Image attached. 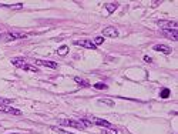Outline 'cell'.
<instances>
[{"instance_id": "cell-10", "label": "cell", "mask_w": 178, "mask_h": 134, "mask_svg": "<svg viewBox=\"0 0 178 134\" xmlns=\"http://www.w3.org/2000/svg\"><path fill=\"white\" fill-rule=\"evenodd\" d=\"M12 64H14V66L19 67V69H24L26 64H27V61H26L23 57H19V58H12Z\"/></svg>"}, {"instance_id": "cell-12", "label": "cell", "mask_w": 178, "mask_h": 134, "mask_svg": "<svg viewBox=\"0 0 178 134\" xmlns=\"http://www.w3.org/2000/svg\"><path fill=\"white\" fill-rule=\"evenodd\" d=\"M117 7H118V3H107L106 4V10L108 14H111L117 10Z\"/></svg>"}, {"instance_id": "cell-4", "label": "cell", "mask_w": 178, "mask_h": 134, "mask_svg": "<svg viewBox=\"0 0 178 134\" xmlns=\"http://www.w3.org/2000/svg\"><path fill=\"white\" fill-rule=\"evenodd\" d=\"M161 33H162V36H165V37H168V39H171V40H174V41L178 40V30L162 29L161 30Z\"/></svg>"}, {"instance_id": "cell-3", "label": "cell", "mask_w": 178, "mask_h": 134, "mask_svg": "<svg viewBox=\"0 0 178 134\" xmlns=\"http://www.w3.org/2000/svg\"><path fill=\"white\" fill-rule=\"evenodd\" d=\"M91 124H95V126H101V127H111V124L107 121V120H103V118H97V117H90V118H87Z\"/></svg>"}, {"instance_id": "cell-5", "label": "cell", "mask_w": 178, "mask_h": 134, "mask_svg": "<svg viewBox=\"0 0 178 134\" xmlns=\"http://www.w3.org/2000/svg\"><path fill=\"white\" fill-rule=\"evenodd\" d=\"M0 111L7 113V114H13V116H22V111L17 109H13L10 106H0Z\"/></svg>"}, {"instance_id": "cell-7", "label": "cell", "mask_w": 178, "mask_h": 134, "mask_svg": "<svg viewBox=\"0 0 178 134\" xmlns=\"http://www.w3.org/2000/svg\"><path fill=\"white\" fill-rule=\"evenodd\" d=\"M74 44H77V46H81L84 47V49H95V44L93 43V41H90V40H77V41H74Z\"/></svg>"}, {"instance_id": "cell-8", "label": "cell", "mask_w": 178, "mask_h": 134, "mask_svg": "<svg viewBox=\"0 0 178 134\" xmlns=\"http://www.w3.org/2000/svg\"><path fill=\"white\" fill-rule=\"evenodd\" d=\"M158 24L162 26V29H170V30H177L178 29L177 22H162V20H160Z\"/></svg>"}, {"instance_id": "cell-9", "label": "cell", "mask_w": 178, "mask_h": 134, "mask_svg": "<svg viewBox=\"0 0 178 134\" xmlns=\"http://www.w3.org/2000/svg\"><path fill=\"white\" fill-rule=\"evenodd\" d=\"M36 63L39 66H44L48 69H57V63L56 61H48V60H36Z\"/></svg>"}, {"instance_id": "cell-15", "label": "cell", "mask_w": 178, "mask_h": 134, "mask_svg": "<svg viewBox=\"0 0 178 134\" xmlns=\"http://www.w3.org/2000/svg\"><path fill=\"white\" fill-rule=\"evenodd\" d=\"M170 93H171V91H170L168 88H162V90H161V93H160V96L162 97V99H167V97H170Z\"/></svg>"}, {"instance_id": "cell-1", "label": "cell", "mask_w": 178, "mask_h": 134, "mask_svg": "<svg viewBox=\"0 0 178 134\" xmlns=\"http://www.w3.org/2000/svg\"><path fill=\"white\" fill-rule=\"evenodd\" d=\"M27 33H0V41H12L27 37Z\"/></svg>"}, {"instance_id": "cell-17", "label": "cell", "mask_w": 178, "mask_h": 134, "mask_svg": "<svg viewBox=\"0 0 178 134\" xmlns=\"http://www.w3.org/2000/svg\"><path fill=\"white\" fill-rule=\"evenodd\" d=\"M10 103H12L10 99H3V97H0V106H9Z\"/></svg>"}, {"instance_id": "cell-19", "label": "cell", "mask_w": 178, "mask_h": 134, "mask_svg": "<svg viewBox=\"0 0 178 134\" xmlns=\"http://www.w3.org/2000/svg\"><path fill=\"white\" fill-rule=\"evenodd\" d=\"M51 130H53V131H56V133H60V134H71V133H67V131H64V130H61V128H59V127H51Z\"/></svg>"}, {"instance_id": "cell-2", "label": "cell", "mask_w": 178, "mask_h": 134, "mask_svg": "<svg viewBox=\"0 0 178 134\" xmlns=\"http://www.w3.org/2000/svg\"><path fill=\"white\" fill-rule=\"evenodd\" d=\"M60 124L64 126V127H73V128H78V130H84V126L77 120H70V118H64V120H60Z\"/></svg>"}, {"instance_id": "cell-14", "label": "cell", "mask_w": 178, "mask_h": 134, "mask_svg": "<svg viewBox=\"0 0 178 134\" xmlns=\"http://www.w3.org/2000/svg\"><path fill=\"white\" fill-rule=\"evenodd\" d=\"M67 53H69V46H61L57 49V54L59 56H66Z\"/></svg>"}, {"instance_id": "cell-21", "label": "cell", "mask_w": 178, "mask_h": 134, "mask_svg": "<svg viewBox=\"0 0 178 134\" xmlns=\"http://www.w3.org/2000/svg\"><path fill=\"white\" fill-rule=\"evenodd\" d=\"M104 41V37H95V40H94V44L97 46V44H101Z\"/></svg>"}, {"instance_id": "cell-23", "label": "cell", "mask_w": 178, "mask_h": 134, "mask_svg": "<svg viewBox=\"0 0 178 134\" xmlns=\"http://www.w3.org/2000/svg\"><path fill=\"white\" fill-rule=\"evenodd\" d=\"M144 60H145V61H151V57H148V56H144Z\"/></svg>"}, {"instance_id": "cell-18", "label": "cell", "mask_w": 178, "mask_h": 134, "mask_svg": "<svg viewBox=\"0 0 178 134\" xmlns=\"http://www.w3.org/2000/svg\"><path fill=\"white\" fill-rule=\"evenodd\" d=\"M23 70H29V71H39V69L37 67H33V66H30V64H26V67H24Z\"/></svg>"}, {"instance_id": "cell-13", "label": "cell", "mask_w": 178, "mask_h": 134, "mask_svg": "<svg viewBox=\"0 0 178 134\" xmlns=\"http://www.w3.org/2000/svg\"><path fill=\"white\" fill-rule=\"evenodd\" d=\"M74 82L77 83L80 87H90V83L87 80H83V79H80V77H74Z\"/></svg>"}, {"instance_id": "cell-16", "label": "cell", "mask_w": 178, "mask_h": 134, "mask_svg": "<svg viewBox=\"0 0 178 134\" xmlns=\"http://www.w3.org/2000/svg\"><path fill=\"white\" fill-rule=\"evenodd\" d=\"M100 103H103V104H107V106H111V107L114 106V101L111 99H101Z\"/></svg>"}, {"instance_id": "cell-11", "label": "cell", "mask_w": 178, "mask_h": 134, "mask_svg": "<svg viewBox=\"0 0 178 134\" xmlns=\"http://www.w3.org/2000/svg\"><path fill=\"white\" fill-rule=\"evenodd\" d=\"M154 50L155 52L164 53V54H170V53H171V47L164 46V44H157V46H154Z\"/></svg>"}, {"instance_id": "cell-6", "label": "cell", "mask_w": 178, "mask_h": 134, "mask_svg": "<svg viewBox=\"0 0 178 134\" xmlns=\"http://www.w3.org/2000/svg\"><path fill=\"white\" fill-rule=\"evenodd\" d=\"M103 36L104 37H118V30L115 29V27H106V29L103 30Z\"/></svg>"}, {"instance_id": "cell-22", "label": "cell", "mask_w": 178, "mask_h": 134, "mask_svg": "<svg viewBox=\"0 0 178 134\" xmlns=\"http://www.w3.org/2000/svg\"><path fill=\"white\" fill-rule=\"evenodd\" d=\"M94 87L98 90V88H107V84H103V83H97V84H94Z\"/></svg>"}, {"instance_id": "cell-20", "label": "cell", "mask_w": 178, "mask_h": 134, "mask_svg": "<svg viewBox=\"0 0 178 134\" xmlns=\"http://www.w3.org/2000/svg\"><path fill=\"white\" fill-rule=\"evenodd\" d=\"M103 134H117V131H115V130H111V128H106V130L103 131Z\"/></svg>"}]
</instances>
